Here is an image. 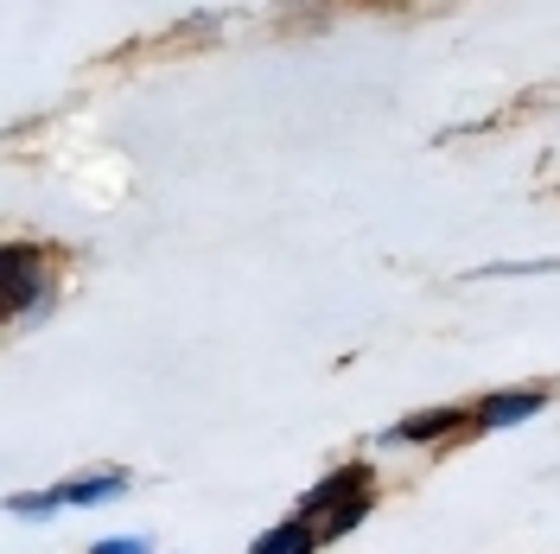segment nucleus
<instances>
[{
  "instance_id": "f257e3e1",
  "label": "nucleus",
  "mask_w": 560,
  "mask_h": 554,
  "mask_svg": "<svg viewBox=\"0 0 560 554\" xmlns=\"http://www.w3.org/2000/svg\"><path fill=\"white\" fill-rule=\"evenodd\" d=\"M7 300L13 312H26L45 300V280H38V249H7Z\"/></svg>"
},
{
  "instance_id": "f03ea898",
  "label": "nucleus",
  "mask_w": 560,
  "mask_h": 554,
  "mask_svg": "<svg viewBox=\"0 0 560 554\" xmlns=\"http://www.w3.org/2000/svg\"><path fill=\"white\" fill-rule=\"evenodd\" d=\"M541 389H510V395H490L485 408L471 415V427H516V420H528V415H541Z\"/></svg>"
},
{
  "instance_id": "7ed1b4c3",
  "label": "nucleus",
  "mask_w": 560,
  "mask_h": 554,
  "mask_svg": "<svg viewBox=\"0 0 560 554\" xmlns=\"http://www.w3.org/2000/svg\"><path fill=\"white\" fill-rule=\"evenodd\" d=\"M318 542H325V535H318V522H306V517H287L280 529H268V535H261V542H255L248 554H313Z\"/></svg>"
},
{
  "instance_id": "20e7f679",
  "label": "nucleus",
  "mask_w": 560,
  "mask_h": 554,
  "mask_svg": "<svg viewBox=\"0 0 560 554\" xmlns=\"http://www.w3.org/2000/svg\"><path fill=\"white\" fill-rule=\"evenodd\" d=\"M465 415H453V408H433V415H415L401 420V427H388V440H440V434H453Z\"/></svg>"
},
{
  "instance_id": "39448f33",
  "label": "nucleus",
  "mask_w": 560,
  "mask_h": 554,
  "mask_svg": "<svg viewBox=\"0 0 560 554\" xmlns=\"http://www.w3.org/2000/svg\"><path fill=\"white\" fill-rule=\"evenodd\" d=\"M121 490H128V478L121 472H103V478H70L58 497L65 504H103V497H121Z\"/></svg>"
},
{
  "instance_id": "423d86ee",
  "label": "nucleus",
  "mask_w": 560,
  "mask_h": 554,
  "mask_svg": "<svg viewBox=\"0 0 560 554\" xmlns=\"http://www.w3.org/2000/svg\"><path fill=\"white\" fill-rule=\"evenodd\" d=\"M58 504H65L58 490H20V497H13V510H20V517H51Z\"/></svg>"
},
{
  "instance_id": "0eeeda50",
  "label": "nucleus",
  "mask_w": 560,
  "mask_h": 554,
  "mask_svg": "<svg viewBox=\"0 0 560 554\" xmlns=\"http://www.w3.org/2000/svg\"><path fill=\"white\" fill-rule=\"evenodd\" d=\"M90 554H147V542H135V535H115V542H96Z\"/></svg>"
}]
</instances>
